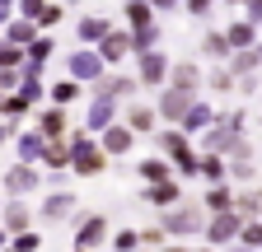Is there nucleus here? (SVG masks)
<instances>
[{"label": "nucleus", "instance_id": "f257e3e1", "mask_svg": "<svg viewBox=\"0 0 262 252\" xmlns=\"http://www.w3.org/2000/svg\"><path fill=\"white\" fill-rule=\"evenodd\" d=\"M98 238H103V224H98V219H89V224L80 229V243H84V247H94Z\"/></svg>", "mask_w": 262, "mask_h": 252}, {"label": "nucleus", "instance_id": "f03ea898", "mask_svg": "<svg viewBox=\"0 0 262 252\" xmlns=\"http://www.w3.org/2000/svg\"><path fill=\"white\" fill-rule=\"evenodd\" d=\"M71 206H75L71 196H52V201H47V219H61L66 210H71Z\"/></svg>", "mask_w": 262, "mask_h": 252}, {"label": "nucleus", "instance_id": "7ed1b4c3", "mask_svg": "<svg viewBox=\"0 0 262 252\" xmlns=\"http://www.w3.org/2000/svg\"><path fill=\"white\" fill-rule=\"evenodd\" d=\"M126 145H131V136H126V131H113V136H108V149H113V154H122Z\"/></svg>", "mask_w": 262, "mask_h": 252}, {"label": "nucleus", "instance_id": "20e7f679", "mask_svg": "<svg viewBox=\"0 0 262 252\" xmlns=\"http://www.w3.org/2000/svg\"><path fill=\"white\" fill-rule=\"evenodd\" d=\"M10 187H14V192H24V187H33V173H10Z\"/></svg>", "mask_w": 262, "mask_h": 252}, {"label": "nucleus", "instance_id": "39448f33", "mask_svg": "<svg viewBox=\"0 0 262 252\" xmlns=\"http://www.w3.org/2000/svg\"><path fill=\"white\" fill-rule=\"evenodd\" d=\"M159 70H164V61H159V56H145V75H150V80H155V75H159Z\"/></svg>", "mask_w": 262, "mask_h": 252}, {"label": "nucleus", "instance_id": "423d86ee", "mask_svg": "<svg viewBox=\"0 0 262 252\" xmlns=\"http://www.w3.org/2000/svg\"><path fill=\"white\" fill-rule=\"evenodd\" d=\"M131 126H141V131H145V126H150V112H145V108H136V112H131Z\"/></svg>", "mask_w": 262, "mask_h": 252}]
</instances>
